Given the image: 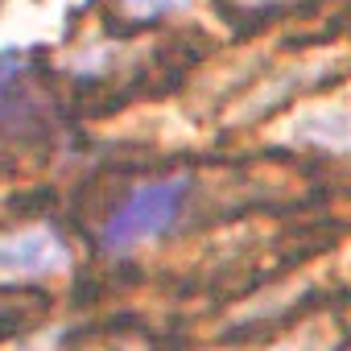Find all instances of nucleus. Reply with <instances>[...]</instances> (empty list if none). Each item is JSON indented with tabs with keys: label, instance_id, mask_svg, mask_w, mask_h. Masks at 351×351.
<instances>
[{
	"label": "nucleus",
	"instance_id": "1",
	"mask_svg": "<svg viewBox=\"0 0 351 351\" xmlns=\"http://www.w3.org/2000/svg\"><path fill=\"white\" fill-rule=\"evenodd\" d=\"M191 199V173H165V178L132 186L112 215L99 228V244L108 252H136L153 240H161L173 223H178L182 207Z\"/></svg>",
	"mask_w": 351,
	"mask_h": 351
},
{
	"label": "nucleus",
	"instance_id": "2",
	"mask_svg": "<svg viewBox=\"0 0 351 351\" xmlns=\"http://www.w3.org/2000/svg\"><path fill=\"white\" fill-rule=\"evenodd\" d=\"M71 265V248L54 228H17L0 236V277L9 281H42Z\"/></svg>",
	"mask_w": 351,
	"mask_h": 351
},
{
	"label": "nucleus",
	"instance_id": "3",
	"mask_svg": "<svg viewBox=\"0 0 351 351\" xmlns=\"http://www.w3.org/2000/svg\"><path fill=\"white\" fill-rule=\"evenodd\" d=\"M34 104V62L25 54H0V128H9Z\"/></svg>",
	"mask_w": 351,
	"mask_h": 351
},
{
	"label": "nucleus",
	"instance_id": "4",
	"mask_svg": "<svg viewBox=\"0 0 351 351\" xmlns=\"http://www.w3.org/2000/svg\"><path fill=\"white\" fill-rule=\"evenodd\" d=\"M302 141L322 145V149H351V120H347L343 112H335V116H314V120L302 128Z\"/></svg>",
	"mask_w": 351,
	"mask_h": 351
},
{
	"label": "nucleus",
	"instance_id": "5",
	"mask_svg": "<svg viewBox=\"0 0 351 351\" xmlns=\"http://www.w3.org/2000/svg\"><path fill=\"white\" fill-rule=\"evenodd\" d=\"M191 5V0H116V9L124 21L132 25H153L161 17H173V13H182Z\"/></svg>",
	"mask_w": 351,
	"mask_h": 351
}]
</instances>
